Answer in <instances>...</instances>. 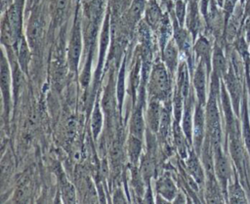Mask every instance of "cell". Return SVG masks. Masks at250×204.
<instances>
[{"label": "cell", "instance_id": "cell-1", "mask_svg": "<svg viewBox=\"0 0 250 204\" xmlns=\"http://www.w3.org/2000/svg\"><path fill=\"white\" fill-rule=\"evenodd\" d=\"M147 90L149 97L166 102L171 94V75L162 61L152 64L149 75Z\"/></svg>", "mask_w": 250, "mask_h": 204}, {"label": "cell", "instance_id": "cell-2", "mask_svg": "<svg viewBox=\"0 0 250 204\" xmlns=\"http://www.w3.org/2000/svg\"><path fill=\"white\" fill-rule=\"evenodd\" d=\"M83 48L82 22L79 15V7L77 6L74 14V20L70 31V36L67 44V61L70 70L76 72L79 65V61Z\"/></svg>", "mask_w": 250, "mask_h": 204}, {"label": "cell", "instance_id": "cell-3", "mask_svg": "<svg viewBox=\"0 0 250 204\" xmlns=\"http://www.w3.org/2000/svg\"><path fill=\"white\" fill-rule=\"evenodd\" d=\"M214 153V170L218 182L223 189L226 201H227V192L229 184L232 179V165L230 160L225 150L223 149V145L213 147Z\"/></svg>", "mask_w": 250, "mask_h": 204}, {"label": "cell", "instance_id": "cell-4", "mask_svg": "<svg viewBox=\"0 0 250 204\" xmlns=\"http://www.w3.org/2000/svg\"><path fill=\"white\" fill-rule=\"evenodd\" d=\"M0 77H1V92L3 100V107L5 112V117L9 116L11 108V88L13 84L12 78V67L9 58L5 55L4 49H2L1 62H0Z\"/></svg>", "mask_w": 250, "mask_h": 204}, {"label": "cell", "instance_id": "cell-5", "mask_svg": "<svg viewBox=\"0 0 250 204\" xmlns=\"http://www.w3.org/2000/svg\"><path fill=\"white\" fill-rule=\"evenodd\" d=\"M206 137V119H205V108L204 105L196 102L194 114H193V125H192V146L196 153L199 155L202 144Z\"/></svg>", "mask_w": 250, "mask_h": 204}, {"label": "cell", "instance_id": "cell-6", "mask_svg": "<svg viewBox=\"0 0 250 204\" xmlns=\"http://www.w3.org/2000/svg\"><path fill=\"white\" fill-rule=\"evenodd\" d=\"M210 78L207 67L201 61H197L196 66L192 73V84L196 96V102L205 106L207 96V80Z\"/></svg>", "mask_w": 250, "mask_h": 204}, {"label": "cell", "instance_id": "cell-7", "mask_svg": "<svg viewBox=\"0 0 250 204\" xmlns=\"http://www.w3.org/2000/svg\"><path fill=\"white\" fill-rule=\"evenodd\" d=\"M180 48L174 38H171L161 51V61L167 67L171 76L177 73L180 65Z\"/></svg>", "mask_w": 250, "mask_h": 204}, {"label": "cell", "instance_id": "cell-8", "mask_svg": "<svg viewBox=\"0 0 250 204\" xmlns=\"http://www.w3.org/2000/svg\"><path fill=\"white\" fill-rule=\"evenodd\" d=\"M160 100L149 97V101L147 102L146 107V124L147 125V129L156 134L158 133L159 126H160V120L162 115V109L163 106L161 105Z\"/></svg>", "mask_w": 250, "mask_h": 204}, {"label": "cell", "instance_id": "cell-9", "mask_svg": "<svg viewBox=\"0 0 250 204\" xmlns=\"http://www.w3.org/2000/svg\"><path fill=\"white\" fill-rule=\"evenodd\" d=\"M186 166L188 176H190L198 184H205V170L201 160L199 159V155L196 153L194 149H190L188 156L186 158Z\"/></svg>", "mask_w": 250, "mask_h": 204}, {"label": "cell", "instance_id": "cell-10", "mask_svg": "<svg viewBox=\"0 0 250 204\" xmlns=\"http://www.w3.org/2000/svg\"><path fill=\"white\" fill-rule=\"evenodd\" d=\"M193 51L197 61H201L207 67L208 73L211 74L212 71V54H213V47L211 46L210 41L204 35H200L196 38Z\"/></svg>", "mask_w": 250, "mask_h": 204}, {"label": "cell", "instance_id": "cell-11", "mask_svg": "<svg viewBox=\"0 0 250 204\" xmlns=\"http://www.w3.org/2000/svg\"><path fill=\"white\" fill-rule=\"evenodd\" d=\"M144 102H145L144 98L138 101V103L132 112V116L130 118V124H129L130 135H133L142 140L144 137L145 125H146V119L144 118V113H143Z\"/></svg>", "mask_w": 250, "mask_h": 204}, {"label": "cell", "instance_id": "cell-12", "mask_svg": "<svg viewBox=\"0 0 250 204\" xmlns=\"http://www.w3.org/2000/svg\"><path fill=\"white\" fill-rule=\"evenodd\" d=\"M155 189L157 194L162 196L168 202H173L179 193L173 179L168 175H163L156 180Z\"/></svg>", "mask_w": 250, "mask_h": 204}, {"label": "cell", "instance_id": "cell-13", "mask_svg": "<svg viewBox=\"0 0 250 204\" xmlns=\"http://www.w3.org/2000/svg\"><path fill=\"white\" fill-rule=\"evenodd\" d=\"M229 67V63L225 56L222 46L218 42H215V44L213 46L212 71L211 72L217 74L221 79H223V77L227 73Z\"/></svg>", "mask_w": 250, "mask_h": 204}, {"label": "cell", "instance_id": "cell-14", "mask_svg": "<svg viewBox=\"0 0 250 204\" xmlns=\"http://www.w3.org/2000/svg\"><path fill=\"white\" fill-rule=\"evenodd\" d=\"M164 16L156 0H148L145 11V21L151 29L157 30Z\"/></svg>", "mask_w": 250, "mask_h": 204}, {"label": "cell", "instance_id": "cell-15", "mask_svg": "<svg viewBox=\"0 0 250 204\" xmlns=\"http://www.w3.org/2000/svg\"><path fill=\"white\" fill-rule=\"evenodd\" d=\"M172 131H173V138H174V142L177 146V149H178L181 157L186 159L188 156V153L190 150L188 148V144L189 145H191V144L188 141V139L182 129V126H180L179 121L174 120L173 125H172Z\"/></svg>", "mask_w": 250, "mask_h": 204}, {"label": "cell", "instance_id": "cell-16", "mask_svg": "<svg viewBox=\"0 0 250 204\" xmlns=\"http://www.w3.org/2000/svg\"><path fill=\"white\" fill-rule=\"evenodd\" d=\"M109 13H106L104 20V24H103V28L101 31V36H100V50H99V61H98V67H97V74L100 73L103 62H104V59L108 47V43H109Z\"/></svg>", "mask_w": 250, "mask_h": 204}, {"label": "cell", "instance_id": "cell-17", "mask_svg": "<svg viewBox=\"0 0 250 204\" xmlns=\"http://www.w3.org/2000/svg\"><path fill=\"white\" fill-rule=\"evenodd\" d=\"M42 33V21L38 14L30 17L26 27V39L30 47H34L40 39Z\"/></svg>", "mask_w": 250, "mask_h": 204}, {"label": "cell", "instance_id": "cell-18", "mask_svg": "<svg viewBox=\"0 0 250 204\" xmlns=\"http://www.w3.org/2000/svg\"><path fill=\"white\" fill-rule=\"evenodd\" d=\"M186 24H187L188 30L190 32L192 38L195 40V37L200 27V19H199L197 5L194 2H190L189 5L188 6Z\"/></svg>", "mask_w": 250, "mask_h": 204}, {"label": "cell", "instance_id": "cell-19", "mask_svg": "<svg viewBox=\"0 0 250 204\" xmlns=\"http://www.w3.org/2000/svg\"><path fill=\"white\" fill-rule=\"evenodd\" d=\"M30 48L31 47L26 37H24L23 35L21 37L15 48L17 52V61L24 72L27 71V67L30 61Z\"/></svg>", "mask_w": 250, "mask_h": 204}, {"label": "cell", "instance_id": "cell-20", "mask_svg": "<svg viewBox=\"0 0 250 204\" xmlns=\"http://www.w3.org/2000/svg\"><path fill=\"white\" fill-rule=\"evenodd\" d=\"M227 201L230 203H247L248 202L245 191L241 186L240 183L238 182L236 176L233 182H230L229 184L228 192H227Z\"/></svg>", "mask_w": 250, "mask_h": 204}, {"label": "cell", "instance_id": "cell-21", "mask_svg": "<svg viewBox=\"0 0 250 204\" xmlns=\"http://www.w3.org/2000/svg\"><path fill=\"white\" fill-rule=\"evenodd\" d=\"M146 4V0H132L130 2L127 11V20L130 24H136L141 20L142 16L145 15Z\"/></svg>", "mask_w": 250, "mask_h": 204}, {"label": "cell", "instance_id": "cell-22", "mask_svg": "<svg viewBox=\"0 0 250 204\" xmlns=\"http://www.w3.org/2000/svg\"><path fill=\"white\" fill-rule=\"evenodd\" d=\"M143 140L130 135L127 140V153L132 165H136L141 159Z\"/></svg>", "mask_w": 250, "mask_h": 204}, {"label": "cell", "instance_id": "cell-23", "mask_svg": "<svg viewBox=\"0 0 250 204\" xmlns=\"http://www.w3.org/2000/svg\"><path fill=\"white\" fill-rule=\"evenodd\" d=\"M139 170L142 174L146 185L150 184V179L152 178L154 173V163L150 155L141 156V166Z\"/></svg>", "mask_w": 250, "mask_h": 204}, {"label": "cell", "instance_id": "cell-24", "mask_svg": "<svg viewBox=\"0 0 250 204\" xmlns=\"http://www.w3.org/2000/svg\"><path fill=\"white\" fill-rule=\"evenodd\" d=\"M103 122H104V116L101 110L100 102L99 100H97L92 112V117H91V128H92V133L95 139H97L101 133Z\"/></svg>", "mask_w": 250, "mask_h": 204}, {"label": "cell", "instance_id": "cell-25", "mask_svg": "<svg viewBox=\"0 0 250 204\" xmlns=\"http://www.w3.org/2000/svg\"><path fill=\"white\" fill-rule=\"evenodd\" d=\"M174 16L181 26L186 23L187 18V5L183 0H177L174 5Z\"/></svg>", "mask_w": 250, "mask_h": 204}, {"label": "cell", "instance_id": "cell-26", "mask_svg": "<svg viewBox=\"0 0 250 204\" xmlns=\"http://www.w3.org/2000/svg\"><path fill=\"white\" fill-rule=\"evenodd\" d=\"M124 94H125V66L124 63L120 69L119 75H118V80H117V89H116V95H117V101L119 103V108L121 109L122 103H123V99H124Z\"/></svg>", "mask_w": 250, "mask_h": 204}, {"label": "cell", "instance_id": "cell-27", "mask_svg": "<svg viewBox=\"0 0 250 204\" xmlns=\"http://www.w3.org/2000/svg\"><path fill=\"white\" fill-rule=\"evenodd\" d=\"M238 2H240V0H224L222 9H223V16L225 19V25L229 20V19L231 17L232 13L234 12L236 6L238 5Z\"/></svg>", "mask_w": 250, "mask_h": 204}, {"label": "cell", "instance_id": "cell-28", "mask_svg": "<svg viewBox=\"0 0 250 204\" xmlns=\"http://www.w3.org/2000/svg\"><path fill=\"white\" fill-rule=\"evenodd\" d=\"M69 0H54V13L56 18L60 19L63 16Z\"/></svg>", "mask_w": 250, "mask_h": 204}, {"label": "cell", "instance_id": "cell-29", "mask_svg": "<svg viewBox=\"0 0 250 204\" xmlns=\"http://www.w3.org/2000/svg\"><path fill=\"white\" fill-rule=\"evenodd\" d=\"M76 132V122L74 118H69L66 123V133L68 137L72 138Z\"/></svg>", "mask_w": 250, "mask_h": 204}, {"label": "cell", "instance_id": "cell-30", "mask_svg": "<svg viewBox=\"0 0 250 204\" xmlns=\"http://www.w3.org/2000/svg\"><path fill=\"white\" fill-rule=\"evenodd\" d=\"M113 202H117V203L126 202L125 196H124V194H123L121 189H117V191L114 193V195H113Z\"/></svg>", "mask_w": 250, "mask_h": 204}, {"label": "cell", "instance_id": "cell-31", "mask_svg": "<svg viewBox=\"0 0 250 204\" xmlns=\"http://www.w3.org/2000/svg\"><path fill=\"white\" fill-rule=\"evenodd\" d=\"M244 18L248 15H250V0L244 1Z\"/></svg>", "mask_w": 250, "mask_h": 204}, {"label": "cell", "instance_id": "cell-32", "mask_svg": "<svg viewBox=\"0 0 250 204\" xmlns=\"http://www.w3.org/2000/svg\"><path fill=\"white\" fill-rule=\"evenodd\" d=\"M244 1H245V0H240V2H242V3H244Z\"/></svg>", "mask_w": 250, "mask_h": 204}, {"label": "cell", "instance_id": "cell-33", "mask_svg": "<svg viewBox=\"0 0 250 204\" xmlns=\"http://www.w3.org/2000/svg\"><path fill=\"white\" fill-rule=\"evenodd\" d=\"M129 1H130V2H131V1H132V0H129Z\"/></svg>", "mask_w": 250, "mask_h": 204}]
</instances>
